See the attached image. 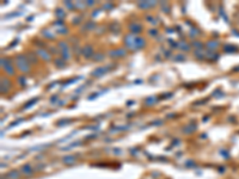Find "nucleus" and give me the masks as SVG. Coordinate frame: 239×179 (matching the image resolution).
Masks as SVG:
<instances>
[{
    "mask_svg": "<svg viewBox=\"0 0 239 179\" xmlns=\"http://www.w3.org/2000/svg\"><path fill=\"white\" fill-rule=\"evenodd\" d=\"M16 61V66L21 72L23 73H29L30 72V62H29L28 57L26 55H23V54H18L14 59Z\"/></svg>",
    "mask_w": 239,
    "mask_h": 179,
    "instance_id": "1",
    "label": "nucleus"
},
{
    "mask_svg": "<svg viewBox=\"0 0 239 179\" xmlns=\"http://www.w3.org/2000/svg\"><path fill=\"white\" fill-rule=\"evenodd\" d=\"M1 68L7 73L8 75H14V73H16L14 65L12 63V61L10 59H4V57L1 59Z\"/></svg>",
    "mask_w": 239,
    "mask_h": 179,
    "instance_id": "2",
    "label": "nucleus"
},
{
    "mask_svg": "<svg viewBox=\"0 0 239 179\" xmlns=\"http://www.w3.org/2000/svg\"><path fill=\"white\" fill-rule=\"evenodd\" d=\"M126 54H127V50H126L125 48H118V49H114V50H110V52L108 53V55H109L110 57H112V59H118V57H123V56H126Z\"/></svg>",
    "mask_w": 239,
    "mask_h": 179,
    "instance_id": "3",
    "label": "nucleus"
},
{
    "mask_svg": "<svg viewBox=\"0 0 239 179\" xmlns=\"http://www.w3.org/2000/svg\"><path fill=\"white\" fill-rule=\"evenodd\" d=\"M12 87V83L8 78H5V76H1V93H8L10 88Z\"/></svg>",
    "mask_w": 239,
    "mask_h": 179,
    "instance_id": "4",
    "label": "nucleus"
},
{
    "mask_svg": "<svg viewBox=\"0 0 239 179\" xmlns=\"http://www.w3.org/2000/svg\"><path fill=\"white\" fill-rule=\"evenodd\" d=\"M81 54H83V56H85L86 59H90V57H93V48H92V45H90V44H86V45H84L83 48H81Z\"/></svg>",
    "mask_w": 239,
    "mask_h": 179,
    "instance_id": "5",
    "label": "nucleus"
},
{
    "mask_svg": "<svg viewBox=\"0 0 239 179\" xmlns=\"http://www.w3.org/2000/svg\"><path fill=\"white\" fill-rule=\"evenodd\" d=\"M125 43L127 45V48H129L132 50H135V37L133 35H127L125 37Z\"/></svg>",
    "mask_w": 239,
    "mask_h": 179,
    "instance_id": "6",
    "label": "nucleus"
},
{
    "mask_svg": "<svg viewBox=\"0 0 239 179\" xmlns=\"http://www.w3.org/2000/svg\"><path fill=\"white\" fill-rule=\"evenodd\" d=\"M36 54L38 55V56L41 57L42 60H44V61H50V60H52V57H50V53L47 52L46 49H42V48H39V49L36 50Z\"/></svg>",
    "mask_w": 239,
    "mask_h": 179,
    "instance_id": "7",
    "label": "nucleus"
},
{
    "mask_svg": "<svg viewBox=\"0 0 239 179\" xmlns=\"http://www.w3.org/2000/svg\"><path fill=\"white\" fill-rule=\"evenodd\" d=\"M21 172L24 174V176H32L34 174V168H32V166L30 165V163H25V165H23V166L21 167Z\"/></svg>",
    "mask_w": 239,
    "mask_h": 179,
    "instance_id": "8",
    "label": "nucleus"
},
{
    "mask_svg": "<svg viewBox=\"0 0 239 179\" xmlns=\"http://www.w3.org/2000/svg\"><path fill=\"white\" fill-rule=\"evenodd\" d=\"M108 70H109V68H108V67H98L91 73V75L94 76V78H99V76L104 75Z\"/></svg>",
    "mask_w": 239,
    "mask_h": 179,
    "instance_id": "9",
    "label": "nucleus"
},
{
    "mask_svg": "<svg viewBox=\"0 0 239 179\" xmlns=\"http://www.w3.org/2000/svg\"><path fill=\"white\" fill-rule=\"evenodd\" d=\"M141 25L139 23H130L129 24V30L133 32V34H139L141 32Z\"/></svg>",
    "mask_w": 239,
    "mask_h": 179,
    "instance_id": "10",
    "label": "nucleus"
},
{
    "mask_svg": "<svg viewBox=\"0 0 239 179\" xmlns=\"http://www.w3.org/2000/svg\"><path fill=\"white\" fill-rule=\"evenodd\" d=\"M76 160H77L76 155H66L62 158V162L65 163V165H72V163H74Z\"/></svg>",
    "mask_w": 239,
    "mask_h": 179,
    "instance_id": "11",
    "label": "nucleus"
},
{
    "mask_svg": "<svg viewBox=\"0 0 239 179\" xmlns=\"http://www.w3.org/2000/svg\"><path fill=\"white\" fill-rule=\"evenodd\" d=\"M206 47L208 48L209 52H214V50L219 47V42L218 41H208L207 43H206Z\"/></svg>",
    "mask_w": 239,
    "mask_h": 179,
    "instance_id": "12",
    "label": "nucleus"
},
{
    "mask_svg": "<svg viewBox=\"0 0 239 179\" xmlns=\"http://www.w3.org/2000/svg\"><path fill=\"white\" fill-rule=\"evenodd\" d=\"M26 57H28L29 62H31V63H37V62H38V57H37V55L35 54L34 52H28V53H26Z\"/></svg>",
    "mask_w": 239,
    "mask_h": 179,
    "instance_id": "13",
    "label": "nucleus"
},
{
    "mask_svg": "<svg viewBox=\"0 0 239 179\" xmlns=\"http://www.w3.org/2000/svg\"><path fill=\"white\" fill-rule=\"evenodd\" d=\"M157 4V1H140L138 4V6L140 8H148V7H152Z\"/></svg>",
    "mask_w": 239,
    "mask_h": 179,
    "instance_id": "14",
    "label": "nucleus"
},
{
    "mask_svg": "<svg viewBox=\"0 0 239 179\" xmlns=\"http://www.w3.org/2000/svg\"><path fill=\"white\" fill-rule=\"evenodd\" d=\"M145 44H146V42L142 37H135V50L143 48L145 47Z\"/></svg>",
    "mask_w": 239,
    "mask_h": 179,
    "instance_id": "15",
    "label": "nucleus"
},
{
    "mask_svg": "<svg viewBox=\"0 0 239 179\" xmlns=\"http://www.w3.org/2000/svg\"><path fill=\"white\" fill-rule=\"evenodd\" d=\"M178 48H179L181 50H183V52H190V50H191V47H190V44H188L187 42H184V41L178 42Z\"/></svg>",
    "mask_w": 239,
    "mask_h": 179,
    "instance_id": "16",
    "label": "nucleus"
},
{
    "mask_svg": "<svg viewBox=\"0 0 239 179\" xmlns=\"http://www.w3.org/2000/svg\"><path fill=\"white\" fill-rule=\"evenodd\" d=\"M194 55H195V57H196V59H198V60H205L206 57H207V53H206L203 49H201V50H195Z\"/></svg>",
    "mask_w": 239,
    "mask_h": 179,
    "instance_id": "17",
    "label": "nucleus"
},
{
    "mask_svg": "<svg viewBox=\"0 0 239 179\" xmlns=\"http://www.w3.org/2000/svg\"><path fill=\"white\" fill-rule=\"evenodd\" d=\"M6 178H7V179H19V178H21V173L14 170V171L8 172V173L6 174Z\"/></svg>",
    "mask_w": 239,
    "mask_h": 179,
    "instance_id": "18",
    "label": "nucleus"
},
{
    "mask_svg": "<svg viewBox=\"0 0 239 179\" xmlns=\"http://www.w3.org/2000/svg\"><path fill=\"white\" fill-rule=\"evenodd\" d=\"M54 65L56 66L57 68H63L65 67V60L60 59V57H56V59H54Z\"/></svg>",
    "mask_w": 239,
    "mask_h": 179,
    "instance_id": "19",
    "label": "nucleus"
},
{
    "mask_svg": "<svg viewBox=\"0 0 239 179\" xmlns=\"http://www.w3.org/2000/svg\"><path fill=\"white\" fill-rule=\"evenodd\" d=\"M194 130H196V124H189V125H187V127L183 129V132L190 134V132H192Z\"/></svg>",
    "mask_w": 239,
    "mask_h": 179,
    "instance_id": "20",
    "label": "nucleus"
},
{
    "mask_svg": "<svg viewBox=\"0 0 239 179\" xmlns=\"http://www.w3.org/2000/svg\"><path fill=\"white\" fill-rule=\"evenodd\" d=\"M42 35H43L46 38H49V39H54L55 38V36H54V34H52V32L49 31V30H47V29H44L43 31H42Z\"/></svg>",
    "mask_w": 239,
    "mask_h": 179,
    "instance_id": "21",
    "label": "nucleus"
},
{
    "mask_svg": "<svg viewBox=\"0 0 239 179\" xmlns=\"http://www.w3.org/2000/svg\"><path fill=\"white\" fill-rule=\"evenodd\" d=\"M191 45L194 48H196V50H201L203 48V43H202V42H200V41H194L191 43Z\"/></svg>",
    "mask_w": 239,
    "mask_h": 179,
    "instance_id": "22",
    "label": "nucleus"
},
{
    "mask_svg": "<svg viewBox=\"0 0 239 179\" xmlns=\"http://www.w3.org/2000/svg\"><path fill=\"white\" fill-rule=\"evenodd\" d=\"M157 100H158V99H157V97H154V96L148 97V98L145 100V104L146 105H152V104H154Z\"/></svg>",
    "mask_w": 239,
    "mask_h": 179,
    "instance_id": "23",
    "label": "nucleus"
},
{
    "mask_svg": "<svg viewBox=\"0 0 239 179\" xmlns=\"http://www.w3.org/2000/svg\"><path fill=\"white\" fill-rule=\"evenodd\" d=\"M55 16L59 17V19H62L63 17H65V11H63L62 8H56V11H55Z\"/></svg>",
    "mask_w": 239,
    "mask_h": 179,
    "instance_id": "24",
    "label": "nucleus"
},
{
    "mask_svg": "<svg viewBox=\"0 0 239 179\" xmlns=\"http://www.w3.org/2000/svg\"><path fill=\"white\" fill-rule=\"evenodd\" d=\"M94 26H96V25H94L93 22H87V23H86V25L83 28V30H84V31H87V30H91V29H93Z\"/></svg>",
    "mask_w": 239,
    "mask_h": 179,
    "instance_id": "25",
    "label": "nucleus"
},
{
    "mask_svg": "<svg viewBox=\"0 0 239 179\" xmlns=\"http://www.w3.org/2000/svg\"><path fill=\"white\" fill-rule=\"evenodd\" d=\"M37 100H38V98H35V99H31V100H29L28 103H26L25 105H24V108H23V109H29V108L31 106V105H34V104L36 103Z\"/></svg>",
    "mask_w": 239,
    "mask_h": 179,
    "instance_id": "26",
    "label": "nucleus"
},
{
    "mask_svg": "<svg viewBox=\"0 0 239 179\" xmlns=\"http://www.w3.org/2000/svg\"><path fill=\"white\" fill-rule=\"evenodd\" d=\"M185 59H187V57H185L184 55H176V56H173V60L175 61H178V62H184Z\"/></svg>",
    "mask_w": 239,
    "mask_h": 179,
    "instance_id": "27",
    "label": "nucleus"
},
{
    "mask_svg": "<svg viewBox=\"0 0 239 179\" xmlns=\"http://www.w3.org/2000/svg\"><path fill=\"white\" fill-rule=\"evenodd\" d=\"M56 32H57V34H63V35L68 34V28H66V26H63V28H62V26H60V28L56 30Z\"/></svg>",
    "mask_w": 239,
    "mask_h": 179,
    "instance_id": "28",
    "label": "nucleus"
},
{
    "mask_svg": "<svg viewBox=\"0 0 239 179\" xmlns=\"http://www.w3.org/2000/svg\"><path fill=\"white\" fill-rule=\"evenodd\" d=\"M92 59L94 60V61H102V60H104V55L103 54H99V53H97V54L93 55V57Z\"/></svg>",
    "mask_w": 239,
    "mask_h": 179,
    "instance_id": "29",
    "label": "nucleus"
},
{
    "mask_svg": "<svg viewBox=\"0 0 239 179\" xmlns=\"http://www.w3.org/2000/svg\"><path fill=\"white\" fill-rule=\"evenodd\" d=\"M223 50H225L226 53H233L234 50H236V48H234L233 45H228V44H227V45L223 47Z\"/></svg>",
    "mask_w": 239,
    "mask_h": 179,
    "instance_id": "30",
    "label": "nucleus"
},
{
    "mask_svg": "<svg viewBox=\"0 0 239 179\" xmlns=\"http://www.w3.org/2000/svg\"><path fill=\"white\" fill-rule=\"evenodd\" d=\"M146 19H147V22H150L151 24H153V25L158 24V21H157L154 17H152V16H147V17H146Z\"/></svg>",
    "mask_w": 239,
    "mask_h": 179,
    "instance_id": "31",
    "label": "nucleus"
},
{
    "mask_svg": "<svg viewBox=\"0 0 239 179\" xmlns=\"http://www.w3.org/2000/svg\"><path fill=\"white\" fill-rule=\"evenodd\" d=\"M18 83H19V85L21 86H25V84H26V79H25V76H18Z\"/></svg>",
    "mask_w": 239,
    "mask_h": 179,
    "instance_id": "32",
    "label": "nucleus"
},
{
    "mask_svg": "<svg viewBox=\"0 0 239 179\" xmlns=\"http://www.w3.org/2000/svg\"><path fill=\"white\" fill-rule=\"evenodd\" d=\"M68 123H71V119H61V121H59L57 122V125H65V124H68Z\"/></svg>",
    "mask_w": 239,
    "mask_h": 179,
    "instance_id": "33",
    "label": "nucleus"
},
{
    "mask_svg": "<svg viewBox=\"0 0 239 179\" xmlns=\"http://www.w3.org/2000/svg\"><path fill=\"white\" fill-rule=\"evenodd\" d=\"M148 34L151 35V36H156V35H158V30H157V29H151V30L148 31Z\"/></svg>",
    "mask_w": 239,
    "mask_h": 179,
    "instance_id": "34",
    "label": "nucleus"
},
{
    "mask_svg": "<svg viewBox=\"0 0 239 179\" xmlns=\"http://www.w3.org/2000/svg\"><path fill=\"white\" fill-rule=\"evenodd\" d=\"M185 166H187V167H194V166H195V163H194V161H192V160H189L188 162H185Z\"/></svg>",
    "mask_w": 239,
    "mask_h": 179,
    "instance_id": "35",
    "label": "nucleus"
},
{
    "mask_svg": "<svg viewBox=\"0 0 239 179\" xmlns=\"http://www.w3.org/2000/svg\"><path fill=\"white\" fill-rule=\"evenodd\" d=\"M153 124H156V125H161L163 124V121H153V122H151V125H153Z\"/></svg>",
    "mask_w": 239,
    "mask_h": 179,
    "instance_id": "36",
    "label": "nucleus"
},
{
    "mask_svg": "<svg viewBox=\"0 0 239 179\" xmlns=\"http://www.w3.org/2000/svg\"><path fill=\"white\" fill-rule=\"evenodd\" d=\"M62 24H63V21H62V19H57V21L54 23V25H62Z\"/></svg>",
    "mask_w": 239,
    "mask_h": 179,
    "instance_id": "37",
    "label": "nucleus"
},
{
    "mask_svg": "<svg viewBox=\"0 0 239 179\" xmlns=\"http://www.w3.org/2000/svg\"><path fill=\"white\" fill-rule=\"evenodd\" d=\"M65 5L67 6L68 8H73V7H74V6H73V4H71L69 1H65Z\"/></svg>",
    "mask_w": 239,
    "mask_h": 179,
    "instance_id": "38",
    "label": "nucleus"
},
{
    "mask_svg": "<svg viewBox=\"0 0 239 179\" xmlns=\"http://www.w3.org/2000/svg\"><path fill=\"white\" fill-rule=\"evenodd\" d=\"M49 53H53V54H57V50H56V48H53V47H50L49 48Z\"/></svg>",
    "mask_w": 239,
    "mask_h": 179,
    "instance_id": "39",
    "label": "nucleus"
},
{
    "mask_svg": "<svg viewBox=\"0 0 239 179\" xmlns=\"http://www.w3.org/2000/svg\"><path fill=\"white\" fill-rule=\"evenodd\" d=\"M57 98H59V97H57V96H54V97H52V98H50V103H55V101L57 100Z\"/></svg>",
    "mask_w": 239,
    "mask_h": 179,
    "instance_id": "40",
    "label": "nucleus"
},
{
    "mask_svg": "<svg viewBox=\"0 0 239 179\" xmlns=\"http://www.w3.org/2000/svg\"><path fill=\"white\" fill-rule=\"evenodd\" d=\"M172 94H173V93H167V94H163V97H161V98H163V99H165V98H170V97H171Z\"/></svg>",
    "mask_w": 239,
    "mask_h": 179,
    "instance_id": "41",
    "label": "nucleus"
},
{
    "mask_svg": "<svg viewBox=\"0 0 239 179\" xmlns=\"http://www.w3.org/2000/svg\"><path fill=\"white\" fill-rule=\"evenodd\" d=\"M114 7V5H112V4H107V5L104 6V8H112Z\"/></svg>",
    "mask_w": 239,
    "mask_h": 179,
    "instance_id": "42",
    "label": "nucleus"
},
{
    "mask_svg": "<svg viewBox=\"0 0 239 179\" xmlns=\"http://www.w3.org/2000/svg\"><path fill=\"white\" fill-rule=\"evenodd\" d=\"M86 5H88V6H93V5H94V1H90V0H88V1H86Z\"/></svg>",
    "mask_w": 239,
    "mask_h": 179,
    "instance_id": "43",
    "label": "nucleus"
},
{
    "mask_svg": "<svg viewBox=\"0 0 239 179\" xmlns=\"http://www.w3.org/2000/svg\"><path fill=\"white\" fill-rule=\"evenodd\" d=\"M77 6H78V7H84V4H80V3H77Z\"/></svg>",
    "mask_w": 239,
    "mask_h": 179,
    "instance_id": "44",
    "label": "nucleus"
}]
</instances>
